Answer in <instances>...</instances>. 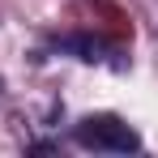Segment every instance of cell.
Masks as SVG:
<instances>
[{
    "label": "cell",
    "mask_w": 158,
    "mask_h": 158,
    "mask_svg": "<svg viewBox=\"0 0 158 158\" xmlns=\"http://www.w3.org/2000/svg\"><path fill=\"white\" fill-rule=\"evenodd\" d=\"M73 141L81 150H94V154H137L141 150L137 128L124 124L120 115H85L73 128Z\"/></svg>",
    "instance_id": "6da1fadb"
}]
</instances>
